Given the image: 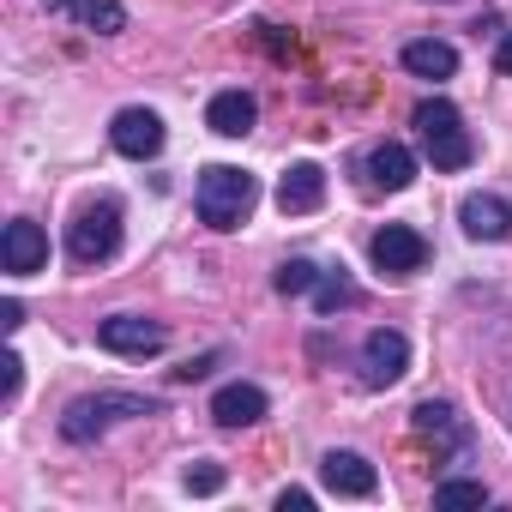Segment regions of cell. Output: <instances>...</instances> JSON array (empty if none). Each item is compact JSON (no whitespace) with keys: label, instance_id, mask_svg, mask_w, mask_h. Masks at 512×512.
<instances>
[{"label":"cell","instance_id":"19","mask_svg":"<svg viewBox=\"0 0 512 512\" xmlns=\"http://www.w3.org/2000/svg\"><path fill=\"white\" fill-rule=\"evenodd\" d=\"M410 422H416V434H434V440L458 434V410H452L446 398H422V404L410 410Z\"/></svg>","mask_w":512,"mask_h":512},{"label":"cell","instance_id":"13","mask_svg":"<svg viewBox=\"0 0 512 512\" xmlns=\"http://www.w3.org/2000/svg\"><path fill=\"white\" fill-rule=\"evenodd\" d=\"M266 392L260 386H247V380H235V386H223L217 398H211V416H217V428H253V422H266Z\"/></svg>","mask_w":512,"mask_h":512},{"label":"cell","instance_id":"25","mask_svg":"<svg viewBox=\"0 0 512 512\" xmlns=\"http://www.w3.org/2000/svg\"><path fill=\"white\" fill-rule=\"evenodd\" d=\"M278 506H284V512H290V506H296V512H308V506H314V494H308V488H284V494H278Z\"/></svg>","mask_w":512,"mask_h":512},{"label":"cell","instance_id":"2","mask_svg":"<svg viewBox=\"0 0 512 512\" xmlns=\"http://www.w3.org/2000/svg\"><path fill=\"white\" fill-rule=\"evenodd\" d=\"M416 133H422V151H428V163L440 169V175H452V169H464L470 157H476V145H470V133H464V115H458V103H446V97H428V103H416Z\"/></svg>","mask_w":512,"mask_h":512},{"label":"cell","instance_id":"1","mask_svg":"<svg viewBox=\"0 0 512 512\" xmlns=\"http://www.w3.org/2000/svg\"><path fill=\"white\" fill-rule=\"evenodd\" d=\"M193 205H199V217L211 229H241L247 211L260 205V181H253L247 169H235V163H211V169H199Z\"/></svg>","mask_w":512,"mask_h":512},{"label":"cell","instance_id":"8","mask_svg":"<svg viewBox=\"0 0 512 512\" xmlns=\"http://www.w3.org/2000/svg\"><path fill=\"white\" fill-rule=\"evenodd\" d=\"M97 344H103L109 356H157V350L169 344V332H163L157 320H145V314H109V320L97 326Z\"/></svg>","mask_w":512,"mask_h":512},{"label":"cell","instance_id":"15","mask_svg":"<svg viewBox=\"0 0 512 512\" xmlns=\"http://www.w3.org/2000/svg\"><path fill=\"white\" fill-rule=\"evenodd\" d=\"M253 121H260V103H253L247 91H217V97L205 103V127L223 133V139H247Z\"/></svg>","mask_w":512,"mask_h":512},{"label":"cell","instance_id":"10","mask_svg":"<svg viewBox=\"0 0 512 512\" xmlns=\"http://www.w3.org/2000/svg\"><path fill=\"white\" fill-rule=\"evenodd\" d=\"M320 482H326L332 494H344V500L380 494V470H374L362 452H326V458H320Z\"/></svg>","mask_w":512,"mask_h":512},{"label":"cell","instance_id":"11","mask_svg":"<svg viewBox=\"0 0 512 512\" xmlns=\"http://www.w3.org/2000/svg\"><path fill=\"white\" fill-rule=\"evenodd\" d=\"M326 205V169L320 163H290L284 181H278V211L284 217H308Z\"/></svg>","mask_w":512,"mask_h":512},{"label":"cell","instance_id":"3","mask_svg":"<svg viewBox=\"0 0 512 512\" xmlns=\"http://www.w3.org/2000/svg\"><path fill=\"white\" fill-rule=\"evenodd\" d=\"M163 404L157 398H139V392H97V398H73L67 404V416H61V440H73V446H91L97 434H109L115 422H127V416H157Z\"/></svg>","mask_w":512,"mask_h":512},{"label":"cell","instance_id":"26","mask_svg":"<svg viewBox=\"0 0 512 512\" xmlns=\"http://www.w3.org/2000/svg\"><path fill=\"white\" fill-rule=\"evenodd\" d=\"M0 326H7V332H19V326H25V308H19L13 296H7V302H0Z\"/></svg>","mask_w":512,"mask_h":512},{"label":"cell","instance_id":"14","mask_svg":"<svg viewBox=\"0 0 512 512\" xmlns=\"http://www.w3.org/2000/svg\"><path fill=\"white\" fill-rule=\"evenodd\" d=\"M362 169H368V187H380V193H404V187L416 181V157H410V145H398V139L374 145Z\"/></svg>","mask_w":512,"mask_h":512},{"label":"cell","instance_id":"7","mask_svg":"<svg viewBox=\"0 0 512 512\" xmlns=\"http://www.w3.org/2000/svg\"><path fill=\"white\" fill-rule=\"evenodd\" d=\"M109 139H115V151L121 157H133V163H145V157H157L163 151V115L157 109H145V103H133V109H121L115 121H109Z\"/></svg>","mask_w":512,"mask_h":512},{"label":"cell","instance_id":"5","mask_svg":"<svg viewBox=\"0 0 512 512\" xmlns=\"http://www.w3.org/2000/svg\"><path fill=\"white\" fill-rule=\"evenodd\" d=\"M404 368H410V338L398 326H380V332L362 338V386H374V392L380 386H398Z\"/></svg>","mask_w":512,"mask_h":512},{"label":"cell","instance_id":"17","mask_svg":"<svg viewBox=\"0 0 512 512\" xmlns=\"http://www.w3.org/2000/svg\"><path fill=\"white\" fill-rule=\"evenodd\" d=\"M67 13H73V25H85L97 37H121L127 31V7H121V0H67Z\"/></svg>","mask_w":512,"mask_h":512},{"label":"cell","instance_id":"22","mask_svg":"<svg viewBox=\"0 0 512 512\" xmlns=\"http://www.w3.org/2000/svg\"><path fill=\"white\" fill-rule=\"evenodd\" d=\"M187 494H217L223 488V464H211V458H199V464H187Z\"/></svg>","mask_w":512,"mask_h":512},{"label":"cell","instance_id":"4","mask_svg":"<svg viewBox=\"0 0 512 512\" xmlns=\"http://www.w3.org/2000/svg\"><path fill=\"white\" fill-rule=\"evenodd\" d=\"M115 253H121V205L115 199H97L67 229V260L73 266H103V260H115Z\"/></svg>","mask_w":512,"mask_h":512},{"label":"cell","instance_id":"23","mask_svg":"<svg viewBox=\"0 0 512 512\" xmlns=\"http://www.w3.org/2000/svg\"><path fill=\"white\" fill-rule=\"evenodd\" d=\"M0 368H7V374H0V398L13 404V398H19V386H25V362H19V356H7Z\"/></svg>","mask_w":512,"mask_h":512},{"label":"cell","instance_id":"9","mask_svg":"<svg viewBox=\"0 0 512 512\" xmlns=\"http://www.w3.org/2000/svg\"><path fill=\"white\" fill-rule=\"evenodd\" d=\"M0 266H7L13 278H31L49 266V235L31 223V217H13L7 235H0Z\"/></svg>","mask_w":512,"mask_h":512},{"label":"cell","instance_id":"20","mask_svg":"<svg viewBox=\"0 0 512 512\" xmlns=\"http://www.w3.org/2000/svg\"><path fill=\"white\" fill-rule=\"evenodd\" d=\"M434 506H440V512H458V506H488V488H482V482H470V476H452V482H440V488H434Z\"/></svg>","mask_w":512,"mask_h":512},{"label":"cell","instance_id":"21","mask_svg":"<svg viewBox=\"0 0 512 512\" xmlns=\"http://www.w3.org/2000/svg\"><path fill=\"white\" fill-rule=\"evenodd\" d=\"M272 284H278V296H308V290L320 284V266H314V260H284Z\"/></svg>","mask_w":512,"mask_h":512},{"label":"cell","instance_id":"24","mask_svg":"<svg viewBox=\"0 0 512 512\" xmlns=\"http://www.w3.org/2000/svg\"><path fill=\"white\" fill-rule=\"evenodd\" d=\"M211 368H217V356H193V362H181V368H175V380H187V386H193V380H205Z\"/></svg>","mask_w":512,"mask_h":512},{"label":"cell","instance_id":"18","mask_svg":"<svg viewBox=\"0 0 512 512\" xmlns=\"http://www.w3.org/2000/svg\"><path fill=\"white\" fill-rule=\"evenodd\" d=\"M362 302V290L350 284V272L338 266V272H320V284H314V308L332 320V314H344V308H356Z\"/></svg>","mask_w":512,"mask_h":512},{"label":"cell","instance_id":"28","mask_svg":"<svg viewBox=\"0 0 512 512\" xmlns=\"http://www.w3.org/2000/svg\"><path fill=\"white\" fill-rule=\"evenodd\" d=\"M440 7H446V0H440Z\"/></svg>","mask_w":512,"mask_h":512},{"label":"cell","instance_id":"6","mask_svg":"<svg viewBox=\"0 0 512 512\" xmlns=\"http://www.w3.org/2000/svg\"><path fill=\"white\" fill-rule=\"evenodd\" d=\"M368 253H374V266H380L386 278H410V272L428 266V241H422V229H410V223H386V229L368 241Z\"/></svg>","mask_w":512,"mask_h":512},{"label":"cell","instance_id":"16","mask_svg":"<svg viewBox=\"0 0 512 512\" xmlns=\"http://www.w3.org/2000/svg\"><path fill=\"white\" fill-rule=\"evenodd\" d=\"M404 67L416 79H452L458 73V49L440 43V37H416V43H404Z\"/></svg>","mask_w":512,"mask_h":512},{"label":"cell","instance_id":"27","mask_svg":"<svg viewBox=\"0 0 512 512\" xmlns=\"http://www.w3.org/2000/svg\"><path fill=\"white\" fill-rule=\"evenodd\" d=\"M494 73H506V79H512V31H506V37H500V49H494Z\"/></svg>","mask_w":512,"mask_h":512},{"label":"cell","instance_id":"12","mask_svg":"<svg viewBox=\"0 0 512 512\" xmlns=\"http://www.w3.org/2000/svg\"><path fill=\"white\" fill-rule=\"evenodd\" d=\"M458 223H464L470 241H506V235H512V211H506V199H494V193H464Z\"/></svg>","mask_w":512,"mask_h":512}]
</instances>
